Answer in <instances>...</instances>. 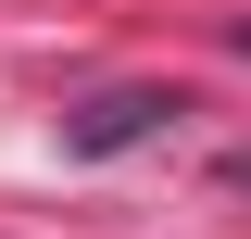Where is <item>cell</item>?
Segmentation results:
<instances>
[{"label":"cell","instance_id":"1","mask_svg":"<svg viewBox=\"0 0 251 239\" xmlns=\"http://www.w3.org/2000/svg\"><path fill=\"white\" fill-rule=\"evenodd\" d=\"M151 126H176V89H100L88 114H63V151H75V164H113V151H138Z\"/></svg>","mask_w":251,"mask_h":239},{"label":"cell","instance_id":"2","mask_svg":"<svg viewBox=\"0 0 251 239\" xmlns=\"http://www.w3.org/2000/svg\"><path fill=\"white\" fill-rule=\"evenodd\" d=\"M226 189H239V202H251V151H226Z\"/></svg>","mask_w":251,"mask_h":239},{"label":"cell","instance_id":"3","mask_svg":"<svg viewBox=\"0 0 251 239\" xmlns=\"http://www.w3.org/2000/svg\"><path fill=\"white\" fill-rule=\"evenodd\" d=\"M239 51H251V13H239Z\"/></svg>","mask_w":251,"mask_h":239}]
</instances>
